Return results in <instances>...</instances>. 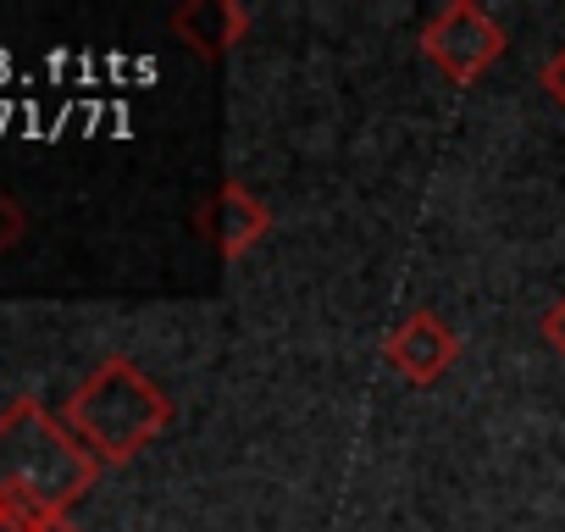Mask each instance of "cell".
Segmentation results:
<instances>
[{"label":"cell","instance_id":"1","mask_svg":"<svg viewBox=\"0 0 565 532\" xmlns=\"http://www.w3.org/2000/svg\"><path fill=\"white\" fill-rule=\"evenodd\" d=\"M100 477V460L40 400L0 411V510L67 515Z\"/></svg>","mask_w":565,"mask_h":532},{"label":"cell","instance_id":"2","mask_svg":"<svg viewBox=\"0 0 565 532\" xmlns=\"http://www.w3.org/2000/svg\"><path fill=\"white\" fill-rule=\"evenodd\" d=\"M67 433L100 460V466H128L145 444H156L172 422V400L156 377H145L128 355L100 361L62 405Z\"/></svg>","mask_w":565,"mask_h":532},{"label":"cell","instance_id":"3","mask_svg":"<svg viewBox=\"0 0 565 532\" xmlns=\"http://www.w3.org/2000/svg\"><path fill=\"white\" fill-rule=\"evenodd\" d=\"M504 51H510V34L499 29V18H488L471 0H455V7L422 23V56L460 89H471L488 67H499Z\"/></svg>","mask_w":565,"mask_h":532},{"label":"cell","instance_id":"4","mask_svg":"<svg viewBox=\"0 0 565 532\" xmlns=\"http://www.w3.org/2000/svg\"><path fill=\"white\" fill-rule=\"evenodd\" d=\"M383 361H388L405 383L433 389L438 377L455 372V361H460V339H455V328L438 322L433 311H411V317L383 339Z\"/></svg>","mask_w":565,"mask_h":532},{"label":"cell","instance_id":"5","mask_svg":"<svg viewBox=\"0 0 565 532\" xmlns=\"http://www.w3.org/2000/svg\"><path fill=\"white\" fill-rule=\"evenodd\" d=\"M200 227H205V238H211V249H216L222 260H238L244 249H255V244L271 233V211H266V200H255L238 178H227V183H216V194L205 200Z\"/></svg>","mask_w":565,"mask_h":532},{"label":"cell","instance_id":"6","mask_svg":"<svg viewBox=\"0 0 565 532\" xmlns=\"http://www.w3.org/2000/svg\"><path fill=\"white\" fill-rule=\"evenodd\" d=\"M249 7L238 0H189V7L172 12V40L189 45L200 62H222L244 34H249Z\"/></svg>","mask_w":565,"mask_h":532},{"label":"cell","instance_id":"7","mask_svg":"<svg viewBox=\"0 0 565 532\" xmlns=\"http://www.w3.org/2000/svg\"><path fill=\"white\" fill-rule=\"evenodd\" d=\"M0 532H78L73 515H29V510H0Z\"/></svg>","mask_w":565,"mask_h":532},{"label":"cell","instance_id":"8","mask_svg":"<svg viewBox=\"0 0 565 532\" xmlns=\"http://www.w3.org/2000/svg\"><path fill=\"white\" fill-rule=\"evenodd\" d=\"M29 233V216H23V205L7 194V189H0V255H7V249H18V238Z\"/></svg>","mask_w":565,"mask_h":532},{"label":"cell","instance_id":"9","mask_svg":"<svg viewBox=\"0 0 565 532\" xmlns=\"http://www.w3.org/2000/svg\"><path fill=\"white\" fill-rule=\"evenodd\" d=\"M543 344L565 361V295H559V300L548 306V317H543Z\"/></svg>","mask_w":565,"mask_h":532},{"label":"cell","instance_id":"10","mask_svg":"<svg viewBox=\"0 0 565 532\" xmlns=\"http://www.w3.org/2000/svg\"><path fill=\"white\" fill-rule=\"evenodd\" d=\"M543 89H548V100L565 111V45H559V51L543 62Z\"/></svg>","mask_w":565,"mask_h":532}]
</instances>
